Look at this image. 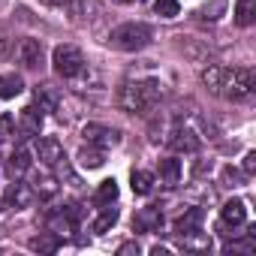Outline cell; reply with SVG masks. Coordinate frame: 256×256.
<instances>
[{
  "mask_svg": "<svg viewBox=\"0 0 256 256\" xmlns=\"http://www.w3.org/2000/svg\"><path fill=\"white\" fill-rule=\"evenodd\" d=\"M202 82L211 94L223 96V100H244L253 94V70L247 66H232V70H223V66H208L202 72Z\"/></svg>",
  "mask_w": 256,
  "mask_h": 256,
  "instance_id": "6da1fadb",
  "label": "cell"
},
{
  "mask_svg": "<svg viewBox=\"0 0 256 256\" xmlns=\"http://www.w3.org/2000/svg\"><path fill=\"white\" fill-rule=\"evenodd\" d=\"M160 100V82L148 78V82H126L118 90V106L130 114H142L148 108H154V102Z\"/></svg>",
  "mask_w": 256,
  "mask_h": 256,
  "instance_id": "7a4b0ae2",
  "label": "cell"
},
{
  "mask_svg": "<svg viewBox=\"0 0 256 256\" xmlns=\"http://www.w3.org/2000/svg\"><path fill=\"white\" fill-rule=\"evenodd\" d=\"M151 42V28L142 22H126L108 34V46L118 52H139Z\"/></svg>",
  "mask_w": 256,
  "mask_h": 256,
  "instance_id": "3957f363",
  "label": "cell"
},
{
  "mask_svg": "<svg viewBox=\"0 0 256 256\" xmlns=\"http://www.w3.org/2000/svg\"><path fill=\"white\" fill-rule=\"evenodd\" d=\"M52 64H54V72L64 76V78H76L82 70H84V54L76 48V46H58L52 52Z\"/></svg>",
  "mask_w": 256,
  "mask_h": 256,
  "instance_id": "277c9868",
  "label": "cell"
},
{
  "mask_svg": "<svg viewBox=\"0 0 256 256\" xmlns=\"http://www.w3.org/2000/svg\"><path fill=\"white\" fill-rule=\"evenodd\" d=\"M82 136L88 139V145L94 148H114L120 142V133L114 130V126H106V124H84Z\"/></svg>",
  "mask_w": 256,
  "mask_h": 256,
  "instance_id": "5b68a950",
  "label": "cell"
},
{
  "mask_svg": "<svg viewBox=\"0 0 256 256\" xmlns=\"http://www.w3.org/2000/svg\"><path fill=\"white\" fill-rule=\"evenodd\" d=\"M247 223V205L241 199H229L220 208V229H238Z\"/></svg>",
  "mask_w": 256,
  "mask_h": 256,
  "instance_id": "8992f818",
  "label": "cell"
},
{
  "mask_svg": "<svg viewBox=\"0 0 256 256\" xmlns=\"http://www.w3.org/2000/svg\"><path fill=\"white\" fill-rule=\"evenodd\" d=\"M160 226H163V211L157 205H148L133 217V229H139V232H157Z\"/></svg>",
  "mask_w": 256,
  "mask_h": 256,
  "instance_id": "52a82bcc",
  "label": "cell"
},
{
  "mask_svg": "<svg viewBox=\"0 0 256 256\" xmlns=\"http://www.w3.org/2000/svg\"><path fill=\"white\" fill-rule=\"evenodd\" d=\"M36 154H40V160H42L46 166L64 163V145H60L58 139H52V136H46V139L36 142Z\"/></svg>",
  "mask_w": 256,
  "mask_h": 256,
  "instance_id": "ba28073f",
  "label": "cell"
},
{
  "mask_svg": "<svg viewBox=\"0 0 256 256\" xmlns=\"http://www.w3.org/2000/svg\"><path fill=\"white\" fill-rule=\"evenodd\" d=\"M169 145H172L175 151H187V154H193V151H199V145H202V142H199V136L190 130V126H175Z\"/></svg>",
  "mask_w": 256,
  "mask_h": 256,
  "instance_id": "9c48e42d",
  "label": "cell"
},
{
  "mask_svg": "<svg viewBox=\"0 0 256 256\" xmlns=\"http://www.w3.org/2000/svg\"><path fill=\"white\" fill-rule=\"evenodd\" d=\"M18 130L24 136H40V130H42V114H40L36 106H24L22 108V114H18Z\"/></svg>",
  "mask_w": 256,
  "mask_h": 256,
  "instance_id": "30bf717a",
  "label": "cell"
},
{
  "mask_svg": "<svg viewBox=\"0 0 256 256\" xmlns=\"http://www.w3.org/2000/svg\"><path fill=\"white\" fill-rule=\"evenodd\" d=\"M34 100H36L40 112H58V106H60V90H58L54 84H40V88L34 90Z\"/></svg>",
  "mask_w": 256,
  "mask_h": 256,
  "instance_id": "8fae6325",
  "label": "cell"
},
{
  "mask_svg": "<svg viewBox=\"0 0 256 256\" xmlns=\"http://www.w3.org/2000/svg\"><path fill=\"white\" fill-rule=\"evenodd\" d=\"M18 58H22V64H24L28 70H36V66L42 64V46H40V40H22Z\"/></svg>",
  "mask_w": 256,
  "mask_h": 256,
  "instance_id": "7c38bea8",
  "label": "cell"
},
{
  "mask_svg": "<svg viewBox=\"0 0 256 256\" xmlns=\"http://www.w3.org/2000/svg\"><path fill=\"white\" fill-rule=\"evenodd\" d=\"M202 208H187L178 220H175V235L181 238V235H187V232H193V229H202Z\"/></svg>",
  "mask_w": 256,
  "mask_h": 256,
  "instance_id": "4fadbf2b",
  "label": "cell"
},
{
  "mask_svg": "<svg viewBox=\"0 0 256 256\" xmlns=\"http://www.w3.org/2000/svg\"><path fill=\"white\" fill-rule=\"evenodd\" d=\"M157 172H160V181H163L166 187H175V184L181 181V163H178L175 157H166V160H160Z\"/></svg>",
  "mask_w": 256,
  "mask_h": 256,
  "instance_id": "5bb4252c",
  "label": "cell"
},
{
  "mask_svg": "<svg viewBox=\"0 0 256 256\" xmlns=\"http://www.w3.org/2000/svg\"><path fill=\"white\" fill-rule=\"evenodd\" d=\"M34 196H40V199H52L54 193H58V181H54V175H48V172H36L34 175Z\"/></svg>",
  "mask_w": 256,
  "mask_h": 256,
  "instance_id": "9a60e30c",
  "label": "cell"
},
{
  "mask_svg": "<svg viewBox=\"0 0 256 256\" xmlns=\"http://www.w3.org/2000/svg\"><path fill=\"white\" fill-rule=\"evenodd\" d=\"M60 235L58 232H40L34 241H30V250H36V253H58L60 250Z\"/></svg>",
  "mask_w": 256,
  "mask_h": 256,
  "instance_id": "2e32d148",
  "label": "cell"
},
{
  "mask_svg": "<svg viewBox=\"0 0 256 256\" xmlns=\"http://www.w3.org/2000/svg\"><path fill=\"white\" fill-rule=\"evenodd\" d=\"M22 88H24L22 76H16V72H4V76H0V100H12V96H18Z\"/></svg>",
  "mask_w": 256,
  "mask_h": 256,
  "instance_id": "e0dca14e",
  "label": "cell"
},
{
  "mask_svg": "<svg viewBox=\"0 0 256 256\" xmlns=\"http://www.w3.org/2000/svg\"><path fill=\"white\" fill-rule=\"evenodd\" d=\"M106 163V154H102V148H94V145H88V148H82L78 151V166L82 169H100Z\"/></svg>",
  "mask_w": 256,
  "mask_h": 256,
  "instance_id": "ac0fdd59",
  "label": "cell"
},
{
  "mask_svg": "<svg viewBox=\"0 0 256 256\" xmlns=\"http://www.w3.org/2000/svg\"><path fill=\"white\" fill-rule=\"evenodd\" d=\"M30 199H34V190L28 187V184H12L10 187V193H6V205H16V208H24V205H30Z\"/></svg>",
  "mask_w": 256,
  "mask_h": 256,
  "instance_id": "d6986e66",
  "label": "cell"
},
{
  "mask_svg": "<svg viewBox=\"0 0 256 256\" xmlns=\"http://www.w3.org/2000/svg\"><path fill=\"white\" fill-rule=\"evenodd\" d=\"M181 244H184V250H202V253L211 250V238H208L202 229H193V232L181 235Z\"/></svg>",
  "mask_w": 256,
  "mask_h": 256,
  "instance_id": "ffe728a7",
  "label": "cell"
},
{
  "mask_svg": "<svg viewBox=\"0 0 256 256\" xmlns=\"http://www.w3.org/2000/svg\"><path fill=\"white\" fill-rule=\"evenodd\" d=\"M114 199H118V181H114V178L100 181V187H96V193H94V202H96V205H112Z\"/></svg>",
  "mask_w": 256,
  "mask_h": 256,
  "instance_id": "44dd1931",
  "label": "cell"
},
{
  "mask_svg": "<svg viewBox=\"0 0 256 256\" xmlns=\"http://www.w3.org/2000/svg\"><path fill=\"white\" fill-rule=\"evenodd\" d=\"M235 22L241 28H250L256 22V0H238L235 4Z\"/></svg>",
  "mask_w": 256,
  "mask_h": 256,
  "instance_id": "7402d4cb",
  "label": "cell"
},
{
  "mask_svg": "<svg viewBox=\"0 0 256 256\" xmlns=\"http://www.w3.org/2000/svg\"><path fill=\"white\" fill-rule=\"evenodd\" d=\"M130 181H133V193H139V196H148L154 190V175L145 172V169H133Z\"/></svg>",
  "mask_w": 256,
  "mask_h": 256,
  "instance_id": "603a6c76",
  "label": "cell"
},
{
  "mask_svg": "<svg viewBox=\"0 0 256 256\" xmlns=\"http://www.w3.org/2000/svg\"><path fill=\"white\" fill-rule=\"evenodd\" d=\"M114 223H118V208H112V205H102V211H100V217L94 220V226H90V229H94L96 235H102V232H108Z\"/></svg>",
  "mask_w": 256,
  "mask_h": 256,
  "instance_id": "cb8c5ba5",
  "label": "cell"
},
{
  "mask_svg": "<svg viewBox=\"0 0 256 256\" xmlns=\"http://www.w3.org/2000/svg\"><path fill=\"white\" fill-rule=\"evenodd\" d=\"M178 0H157V4H154V12L160 16V18H175L178 16Z\"/></svg>",
  "mask_w": 256,
  "mask_h": 256,
  "instance_id": "d4e9b609",
  "label": "cell"
},
{
  "mask_svg": "<svg viewBox=\"0 0 256 256\" xmlns=\"http://www.w3.org/2000/svg\"><path fill=\"white\" fill-rule=\"evenodd\" d=\"M10 166H12V172H16V175H22V172L30 166V154H28L24 148H22V151H16V154H12V160H10Z\"/></svg>",
  "mask_w": 256,
  "mask_h": 256,
  "instance_id": "484cf974",
  "label": "cell"
},
{
  "mask_svg": "<svg viewBox=\"0 0 256 256\" xmlns=\"http://www.w3.org/2000/svg\"><path fill=\"white\" fill-rule=\"evenodd\" d=\"M241 178H247V175H241V172L232 169V166L223 169V187H241Z\"/></svg>",
  "mask_w": 256,
  "mask_h": 256,
  "instance_id": "4316f807",
  "label": "cell"
},
{
  "mask_svg": "<svg viewBox=\"0 0 256 256\" xmlns=\"http://www.w3.org/2000/svg\"><path fill=\"white\" fill-rule=\"evenodd\" d=\"M72 10H76L78 16H84V12H90V18H94V16L100 12V4H96V0H82V4H76Z\"/></svg>",
  "mask_w": 256,
  "mask_h": 256,
  "instance_id": "83f0119b",
  "label": "cell"
},
{
  "mask_svg": "<svg viewBox=\"0 0 256 256\" xmlns=\"http://www.w3.org/2000/svg\"><path fill=\"white\" fill-rule=\"evenodd\" d=\"M253 169H256V154H253V151H250V154H247V157H244V175H247V178H250V175H253Z\"/></svg>",
  "mask_w": 256,
  "mask_h": 256,
  "instance_id": "f1b7e54d",
  "label": "cell"
},
{
  "mask_svg": "<svg viewBox=\"0 0 256 256\" xmlns=\"http://www.w3.org/2000/svg\"><path fill=\"white\" fill-rule=\"evenodd\" d=\"M223 6H226V4H223V0H214V6H211V10H214V12H220ZM202 18H208V6L202 10Z\"/></svg>",
  "mask_w": 256,
  "mask_h": 256,
  "instance_id": "f546056e",
  "label": "cell"
},
{
  "mask_svg": "<svg viewBox=\"0 0 256 256\" xmlns=\"http://www.w3.org/2000/svg\"><path fill=\"white\" fill-rule=\"evenodd\" d=\"M118 253H139V244H120Z\"/></svg>",
  "mask_w": 256,
  "mask_h": 256,
  "instance_id": "4dcf8cb0",
  "label": "cell"
},
{
  "mask_svg": "<svg viewBox=\"0 0 256 256\" xmlns=\"http://www.w3.org/2000/svg\"><path fill=\"white\" fill-rule=\"evenodd\" d=\"M114 4H139V0H114Z\"/></svg>",
  "mask_w": 256,
  "mask_h": 256,
  "instance_id": "1f68e13d",
  "label": "cell"
}]
</instances>
